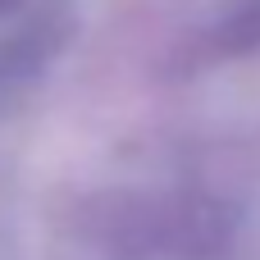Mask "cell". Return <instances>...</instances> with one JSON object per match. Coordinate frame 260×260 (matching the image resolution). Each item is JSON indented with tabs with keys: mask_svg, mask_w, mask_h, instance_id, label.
<instances>
[{
	"mask_svg": "<svg viewBox=\"0 0 260 260\" xmlns=\"http://www.w3.org/2000/svg\"><path fill=\"white\" fill-rule=\"evenodd\" d=\"M5 5H14V0H0V9H5Z\"/></svg>",
	"mask_w": 260,
	"mask_h": 260,
	"instance_id": "1",
	"label": "cell"
}]
</instances>
